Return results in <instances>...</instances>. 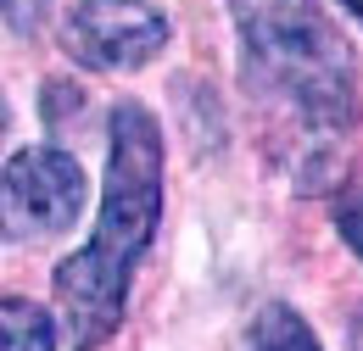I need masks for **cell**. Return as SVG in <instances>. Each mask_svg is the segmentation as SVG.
<instances>
[{"label":"cell","instance_id":"obj_5","mask_svg":"<svg viewBox=\"0 0 363 351\" xmlns=\"http://www.w3.org/2000/svg\"><path fill=\"white\" fill-rule=\"evenodd\" d=\"M0 351H56V318L40 301H0Z\"/></svg>","mask_w":363,"mask_h":351},{"label":"cell","instance_id":"obj_7","mask_svg":"<svg viewBox=\"0 0 363 351\" xmlns=\"http://www.w3.org/2000/svg\"><path fill=\"white\" fill-rule=\"evenodd\" d=\"M45 11H50V0H0V23L11 34H40Z\"/></svg>","mask_w":363,"mask_h":351},{"label":"cell","instance_id":"obj_1","mask_svg":"<svg viewBox=\"0 0 363 351\" xmlns=\"http://www.w3.org/2000/svg\"><path fill=\"white\" fill-rule=\"evenodd\" d=\"M229 17L240 34L246 95L296 139L291 178L313 195L341 173L335 151L363 117L358 56L318 0H229Z\"/></svg>","mask_w":363,"mask_h":351},{"label":"cell","instance_id":"obj_9","mask_svg":"<svg viewBox=\"0 0 363 351\" xmlns=\"http://www.w3.org/2000/svg\"><path fill=\"white\" fill-rule=\"evenodd\" d=\"M352 351H363V312L352 318Z\"/></svg>","mask_w":363,"mask_h":351},{"label":"cell","instance_id":"obj_8","mask_svg":"<svg viewBox=\"0 0 363 351\" xmlns=\"http://www.w3.org/2000/svg\"><path fill=\"white\" fill-rule=\"evenodd\" d=\"M335 229H341V240L363 257V195L352 201V207H341V212H335Z\"/></svg>","mask_w":363,"mask_h":351},{"label":"cell","instance_id":"obj_2","mask_svg":"<svg viewBox=\"0 0 363 351\" xmlns=\"http://www.w3.org/2000/svg\"><path fill=\"white\" fill-rule=\"evenodd\" d=\"M157 223H162V129L140 100H123L112 112L106 190H101L95 229L84 251H73L50 279L62 329H67V351H101L112 340Z\"/></svg>","mask_w":363,"mask_h":351},{"label":"cell","instance_id":"obj_4","mask_svg":"<svg viewBox=\"0 0 363 351\" xmlns=\"http://www.w3.org/2000/svg\"><path fill=\"white\" fill-rule=\"evenodd\" d=\"M174 40V23L151 0H79L62 17V50L90 73H135L157 62Z\"/></svg>","mask_w":363,"mask_h":351},{"label":"cell","instance_id":"obj_10","mask_svg":"<svg viewBox=\"0 0 363 351\" xmlns=\"http://www.w3.org/2000/svg\"><path fill=\"white\" fill-rule=\"evenodd\" d=\"M347 6H352V11H358V17H363V0H347Z\"/></svg>","mask_w":363,"mask_h":351},{"label":"cell","instance_id":"obj_6","mask_svg":"<svg viewBox=\"0 0 363 351\" xmlns=\"http://www.w3.org/2000/svg\"><path fill=\"white\" fill-rule=\"evenodd\" d=\"M252 340H257V351H324L318 335L308 329V318L285 301H263L257 323H252Z\"/></svg>","mask_w":363,"mask_h":351},{"label":"cell","instance_id":"obj_3","mask_svg":"<svg viewBox=\"0 0 363 351\" xmlns=\"http://www.w3.org/2000/svg\"><path fill=\"white\" fill-rule=\"evenodd\" d=\"M84 190H90V178L79 168V156H67L56 145L17 151L0 168V240H11V246L56 240L84 212Z\"/></svg>","mask_w":363,"mask_h":351}]
</instances>
